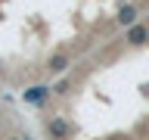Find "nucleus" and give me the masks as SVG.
Wrapping results in <instances>:
<instances>
[{
	"instance_id": "obj_4",
	"label": "nucleus",
	"mask_w": 149,
	"mask_h": 140,
	"mask_svg": "<svg viewBox=\"0 0 149 140\" xmlns=\"http://www.w3.org/2000/svg\"><path fill=\"white\" fill-rule=\"evenodd\" d=\"M146 41H149V28L146 25H130L127 28V44L140 47V44H146Z\"/></svg>"
},
{
	"instance_id": "obj_6",
	"label": "nucleus",
	"mask_w": 149,
	"mask_h": 140,
	"mask_svg": "<svg viewBox=\"0 0 149 140\" xmlns=\"http://www.w3.org/2000/svg\"><path fill=\"white\" fill-rule=\"evenodd\" d=\"M68 87H72V81H68V78H62V81H56V87H50V90H53L56 97H65V93H68Z\"/></svg>"
},
{
	"instance_id": "obj_1",
	"label": "nucleus",
	"mask_w": 149,
	"mask_h": 140,
	"mask_svg": "<svg viewBox=\"0 0 149 140\" xmlns=\"http://www.w3.org/2000/svg\"><path fill=\"white\" fill-rule=\"evenodd\" d=\"M50 87H47V84H31V87H25V90H22V100L28 103V106H44L47 100H50Z\"/></svg>"
},
{
	"instance_id": "obj_7",
	"label": "nucleus",
	"mask_w": 149,
	"mask_h": 140,
	"mask_svg": "<svg viewBox=\"0 0 149 140\" xmlns=\"http://www.w3.org/2000/svg\"><path fill=\"white\" fill-rule=\"evenodd\" d=\"M6 140H28V137H6Z\"/></svg>"
},
{
	"instance_id": "obj_2",
	"label": "nucleus",
	"mask_w": 149,
	"mask_h": 140,
	"mask_svg": "<svg viewBox=\"0 0 149 140\" xmlns=\"http://www.w3.org/2000/svg\"><path fill=\"white\" fill-rule=\"evenodd\" d=\"M47 134L53 140H68V134H72V125L65 121V115H53V118L47 121Z\"/></svg>"
},
{
	"instance_id": "obj_5",
	"label": "nucleus",
	"mask_w": 149,
	"mask_h": 140,
	"mask_svg": "<svg viewBox=\"0 0 149 140\" xmlns=\"http://www.w3.org/2000/svg\"><path fill=\"white\" fill-rule=\"evenodd\" d=\"M118 25H124V28L137 25V6H121L118 9Z\"/></svg>"
},
{
	"instance_id": "obj_3",
	"label": "nucleus",
	"mask_w": 149,
	"mask_h": 140,
	"mask_svg": "<svg viewBox=\"0 0 149 140\" xmlns=\"http://www.w3.org/2000/svg\"><path fill=\"white\" fill-rule=\"evenodd\" d=\"M65 69H68V56L65 53H53L50 59H47V72L50 75H62Z\"/></svg>"
}]
</instances>
